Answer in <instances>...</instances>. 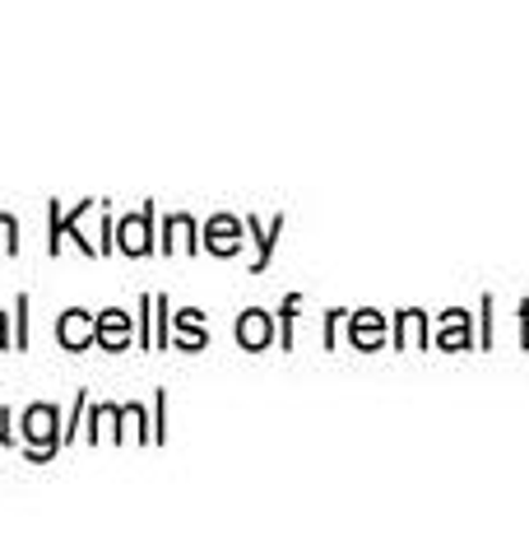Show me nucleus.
<instances>
[{
    "label": "nucleus",
    "mask_w": 529,
    "mask_h": 558,
    "mask_svg": "<svg viewBox=\"0 0 529 558\" xmlns=\"http://www.w3.org/2000/svg\"><path fill=\"white\" fill-rule=\"evenodd\" d=\"M24 438L33 442V457H51V451H57V410L51 405H33L28 414H24Z\"/></svg>",
    "instance_id": "nucleus-1"
},
{
    "label": "nucleus",
    "mask_w": 529,
    "mask_h": 558,
    "mask_svg": "<svg viewBox=\"0 0 529 558\" xmlns=\"http://www.w3.org/2000/svg\"><path fill=\"white\" fill-rule=\"evenodd\" d=\"M94 340L102 344V349H126L131 344V317L126 312H102L98 317V326H94Z\"/></svg>",
    "instance_id": "nucleus-2"
},
{
    "label": "nucleus",
    "mask_w": 529,
    "mask_h": 558,
    "mask_svg": "<svg viewBox=\"0 0 529 558\" xmlns=\"http://www.w3.org/2000/svg\"><path fill=\"white\" fill-rule=\"evenodd\" d=\"M94 326H98V322H88V312L70 307L65 317H61V326H57V340H61L65 349H88V340H94Z\"/></svg>",
    "instance_id": "nucleus-3"
},
{
    "label": "nucleus",
    "mask_w": 529,
    "mask_h": 558,
    "mask_svg": "<svg viewBox=\"0 0 529 558\" xmlns=\"http://www.w3.org/2000/svg\"><path fill=\"white\" fill-rule=\"evenodd\" d=\"M149 219H153V209H139L135 219L121 223V229H116V238H121L116 247L131 252V256H145V252H149Z\"/></svg>",
    "instance_id": "nucleus-4"
},
{
    "label": "nucleus",
    "mask_w": 529,
    "mask_h": 558,
    "mask_svg": "<svg viewBox=\"0 0 529 558\" xmlns=\"http://www.w3.org/2000/svg\"><path fill=\"white\" fill-rule=\"evenodd\" d=\"M237 340L246 349H264L270 344V317H264V312H246L242 326H237Z\"/></svg>",
    "instance_id": "nucleus-5"
},
{
    "label": "nucleus",
    "mask_w": 529,
    "mask_h": 558,
    "mask_svg": "<svg viewBox=\"0 0 529 558\" xmlns=\"http://www.w3.org/2000/svg\"><path fill=\"white\" fill-rule=\"evenodd\" d=\"M209 252H219V256L237 252V223L233 219H214V223H209Z\"/></svg>",
    "instance_id": "nucleus-6"
},
{
    "label": "nucleus",
    "mask_w": 529,
    "mask_h": 558,
    "mask_svg": "<svg viewBox=\"0 0 529 558\" xmlns=\"http://www.w3.org/2000/svg\"><path fill=\"white\" fill-rule=\"evenodd\" d=\"M176 326H182V344L190 349V344H205V326H200V312H182V317H176Z\"/></svg>",
    "instance_id": "nucleus-7"
},
{
    "label": "nucleus",
    "mask_w": 529,
    "mask_h": 558,
    "mask_svg": "<svg viewBox=\"0 0 529 558\" xmlns=\"http://www.w3.org/2000/svg\"><path fill=\"white\" fill-rule=\"evenodd\" d=\"M0 252H20V223L0 215Z\"/></svg>",
    "instance_id": "nucleus-8"
},
{
    "label": "nucleus",
    "mask_w": 529,
    "mask_h": 558,
    "mask_svg": "<svg viewBox=\"0 0 529 558\" xmlns=\"http://www.w3.org/2000/svg\"><path fill=\"white\" fill-rule=\"evenodd\" d=\"M5 418H10V414H5V410H0V442H5V438H10V433H5Z\"/></svg>",
    "instance_id": "nucleus-9"
},
{
    "label": "nucleus",
    "mask_w": 529,
    "mask_h": 558,
    "mask_svg": "<svg viewBox=\"0 0 529 558\" xmlns=\"http://www.w3.org/2000/svg\"><path fill=\"white\" fill-rule=\"evenodd\" d=\"M0 349H5V317H0Z\"/></svg>",
    "instance_id": "nucleus-10"
}]
</instances>
